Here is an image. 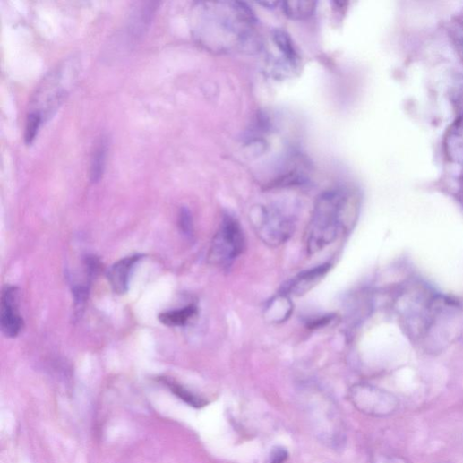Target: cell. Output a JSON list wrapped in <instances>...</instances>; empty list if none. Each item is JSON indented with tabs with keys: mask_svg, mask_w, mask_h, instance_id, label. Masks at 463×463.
<instances>
[{
	"mask_svg": "<svg viewBox=\"0 0 463 463\" xmlns=\"http://www.w3.org/2000/svg\"><path fill=\"white\" fill-rule=\"evenodd\" d=\"M356 208L355 197L347 192L333 191L322 195L315 203L308 227V252L316 253L333 243Z\"/></svg>",
	"mask_w": 463,
	"mask_h": 463,
	"instance_id": "6da1fadb",
	"label": "cell"
},
{
	"mask_svg": "<svg viewBox=\"0 0 463 463\" xmlns=\"http://www.w3.org/2000/svg\"><path fill=\"white\" fill-rule=\"evenodd\" d=\"M225 4H197L193 12V31L196 39L209 48H215L219 44L221 34L225 30L232 31L239 38L245 37L243 27H251L255 18L251 9L244 3H231L230 13L225 18Z\"/></svg>",
	"mask_w": 463,
	"mask_h": 463,
	"instance_id": "7a4b0ae2",
	"label": "cell"
},
{
	"mask_svg": "<svg viewBox=\"0 0 463 463\" xmlns=\"http://www.w3.org/2000/svg\"><path fill=\"white\" fill-rule=\"evenodd\" d=\"M75 66L68 61L49 73L38 88L29 115L42 121L60 107L75 81Z\"/></svg>",
	"mask_w": 463,
	"mask_h": 463,
	"instance_id": "3957f363",
	"label": "cell"
},
{
	"mask_svg": "<svg viewBox=\"0 0 463 463\" xmlns=\"http://www.w3.org/2000/svg\"><path fill=\"white\" fill-rule=\"evenodd\" d=\"M245 240L240 224L231 216H225L216 234L210 253V260L222 267H228L242 254Z\"/></svg>",
	"mask_w": 463,
	"mask_h": 463,
	"instance_id": "277c9868",
	"label": "cell"
},
{
	"mask_svg": "<svg viewBox=\"0 0 463 463\" xmlns=\"http://www.w3.org/2000/svg\"><path fill=\"white\" fill-rule=\"evenodd\" d=\"M349 398L357 411L373 417L390 416L399 406L398 399L393 394L366 384L354 386L350 390Z\"/></svg>",
	"mask_w": 463,
	"mask_h": 463,
	"instance_id": "5b68a950",
	"label": "cell"
},
{
	"mask_svg": "<svg viewBox=\"0 0 463 463\" xmlns=\"http://www.w3.org/2000/svg\"><path fill=\"white\" fill-rule=\"evenodd\" d=\"M253 214V227L264 244L278 246L285 244L292 236L295 225L291 219L280 210L261 208Z\"/></svg>",
	"mask_w": 463,
	"mask_h": 463,
	"instance_id": "8992f818",
	"label": "cell"
},
{
	"mask_svg": "<svg viewBox=\"0 0 463 463\" xmlns=\"http://www.w3.org/2000/svg\"><path fill=\"white\" fill-rule=\"evenodd\" d=\"M20 292L16 287H6L0 302V327L8 338H16L23 329V320L19 310Z\"/></svg>",
	"mask_w": 463,
	"mask_h": 463,
	"instance_id": "52a82bcc",
	"label": "cell"
},
{
	"mask_svg": "<svg viewBox=\"0 0 463 463\" xmlns=\"http://www.w3.org/2000/svg\"><path fill=\"white\" fill-rule=\"evenodd\" d=\"M142 258L141 254L128 256L118 261L109 269L108 281L116 294L127 293L133 269Z\"/></svg>",
	"mask_w": 463,
	"mask_h": 463,
	"instance_id": "ba28073f",
	"label": "cell"
},
{
	"mask_svg": "<svg viewBox=\"0 0 463 463\" xmlns=\"http://www.w3.org/2000/svg\"><path fill=\"white\" fill-rule=\"evenodd\" d=\"M444 152L450 166L463 171V118L455 121L448 130Z\"/></svg>",
	"mask_w": 463,
	"mask_h": 463,
	"instance_id": "9c48e42d",
	"label": "cell"
},
{
	"mask_svg": "<svg viewBox=\"0 0 463 463\" xmlns=\"http://www.w3.org/2000/svg\"><path fill=\"white\" fill-rule=\"evenodd\" d=\"M330 263H325L300 273L289 283L288 287H287V295L291 294L296 296H301L307 294L320 283L322 278L330 270Z\"/></svg>",
	"mask_w": 463,
	"mask_h": 463,
	"instance_id": "30bf717a",
	"label": "cell"
},
{
	"mask_svg": "<svg viewBox=\"0 0 463 463\" xmlns=\"http://www.w3.org/2000/svg\"><path fill=\"white\" fill-rule=\"evenodd\" d=\"M197 313V307L190 305L183 309L160 313L159 321L168 327H179L186 325Z\"/></svg>",
	"mask_w": 463,
	"mask_h": 463,
	"instance_id": "8fae6325",
	"label": "cell"
},
{
	"mask_svg": "<svg viewBox=\"0 0 463 463\" xmlns=\"http://www.w3.org/2000/svg\"><path fill=\"white\" fill-rule=\"evenodd\" d=\"M159 381L167 386L170 391L184 403L195 408L204 407L208 403L201 398L194 395L187 389L177 384L168 378H159Z\"/></svg>",
	"mask_w": 463,
	"mask_h": 463,
	"instance_id": "7c38bea8",
	"label": "cell"
},
{
	"mask_svg": "<svg viewBox=\"0 0 463 463\" xmlns=\"http://www.w3.org/2000/svg\"><path fill=\"white\" fill-rule=\"evenodd\" d=\"M316 4L315 2H310V0L282 4L285 14L293 20H304L311 17L316 10Z\"/></svg>",
	"mask_w": 463,
	"mask_h": 463,
	"instance_id": "4fadbf2b",
	"label": "cell"
},
{
	"mask_svg": "<svg viewBox=\"0 0 463 463\" xmlns=\"http://www.w3.org/2000/svg\"><path fill=\"white\" fill-rule=\"evenodd\" d=\"M107 154V143L105 139H102L95 149L94 154H92L90 163V179L92 182H99L106 167Z\"/></svg>",
	"mask_w": 463,
	"mask_h": 463,
	"instance_id": "5bb4252c",
	"label": "cell"
},
{
	"mask_svg": "<svg viewBox=\"0 0 463 463\" xmlns=\"http://www.w3.org/2000/svg\"><path fill=\"white\" fill-rule=\"evenodd\" d=\"M272 39L275 45L284 54L287 61L292 64H296L298 60V55L295 48L293 40L287 32L282 30H277L273 32Z\"/></svg>",
	"mask_w": 463,
	"mask_h": 463,
	"instance_id": "9a60e30c",
	"label": "cell"
},
{
	"mask_svg": "<svg viewBox=\"0 0 463 463\" xmlns=\"http://www.w3.org/2000/svg\"><path fill=\"white\" fill-rule=\"evenodd\" d=\"M450 38L457 53L463 59V12L451 22Z\"/></svg>",
	"mask_w": 463,
	"mask_h": 463,
	"instance_id": "2e32d148",
	"label": "cell"
},
{
	"mask_svg": "<svg viewBox=\"0 0 463 463\" xmlns=\"http://www.w3.org/2000/svg\"><path fill=\"white\" fill-rule=\"evenodd\" d=\"M178 225L182 233L187 237L193 236V220L189 210L182 209L178 217Z\"/></svg>",
	"mask_w": 463,
	"mask_h": 463,
	"instance_id": "e0dca14e",
	"label": "cell"
},
{
	"mask_svg": "<svg viewBox=\"0 0 463 463\" xmlns=\"http://www.w3.org/2000/svg\"><path fill=\"white\" fill-rule=\"evenodd\" d=\"M289 453L283 447H276L272 450L268 463H286L288 459Z\"/></svg>",
	"mask_w": 463,
	"mask_h": 463,
	"instance_id": "ac0fdd59",
	"label": "cell"
},
{
	"mask_svg": "<svg viewBox=\"0 0 463 463\" xmlns=\"http://www.w3.org/2000/svg\"><path fill=\"white\" fill-rule=\"evenodd\" d=\"M379 463H408L406 459L399 457H384Z\"/></svg>",
	"mask_w": 463,
	"mask_h": 463,
	"instance_id": "d6986e66",
	"label": "cell"
},
{
	"mask_svg": "<svg viewBox=\"0 0 463 463\" xmlns=\"http://www.w3.org/2000/svg\"><path fill=\"white\" fill-rule=\"evenodd\" d=\"M262 6H265L267 8H275L277 5H280V3H262Z\"/></svg>",
	"mask_w": 463,
	"mask_h": 463,
	"instance_id": "ffe728a7",
	"label": "cell"
}]
</instances>
